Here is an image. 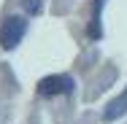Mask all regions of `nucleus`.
I'll use <instances>...</instances> for the list:
<instances>
[{"label":"nucleus","mask_w":127,"mask_h":124,"mask_svg":"<svg viewBox=\"0 0 127 124\" xmlns=\"http://www.w3.org/2000/svg\"><path fill=\"white\" fill-rule=\"evenodd\" d=\"M25 32H27V19L25 16H8V19L0 25V46L5 51L16 49V46L22 43Z\"/></svg>","instance_id":"1"},{"label":"nucleus","mask_w":127,"mask_h":124,"mask_svg":"<svg viewBox=\"0 0 127 124\" xmlns=\"http://www.w3.org/2000/svg\"><path fill=\"white\" fill-rule=\"evenodd\" d=\"M25 8H27V14H41V8H43V3L41 0H25Z\"/></svg>","instance_id":"5"},{"label":"nucleus","mask_w":127,"mask_h":124,"mask_svg":"<svg viewBox=\"0 0 127 124\" xmlns=\"http://www.w3.org/2000/svg\"><path fill=\"white\" fill-rule=\"evenodd\" d=\"M103 5L105 0H95V8H92V22H89V38H100L103 35V27H100V14H103Z\"/></svg>","instance_id":"4"},{"label":"nucleus","mask_w":127,"mask_h":124,"mask_svg":"<svg viewBox=\"0 0 127 124\" xmlns=\"http://www.w3.org/2000/svg\"><path fill=\"white\" fill-rule=\"evenodd\" d=\"M125 113H127V89L119 97H114L108 102V108L103 111V119H105V122H114V119H119V116H125Z\"/></svg>","instance_id":"3"},{"label":"nucleus","mask_w":127,"mask_h":124,"mask_svg":"<svg viewBox=\"0 0 127 124\" xmlns=\"http://www.w3.org/2000/svg\"><path fill=\"white\" fill-rule=\"evenodd\" d=\"M76 89V81L70 78V75H46V78H41L38 81V95L41 97H54V95H70Z\"/></svg>","instance_id":"2"}]
</instances>
